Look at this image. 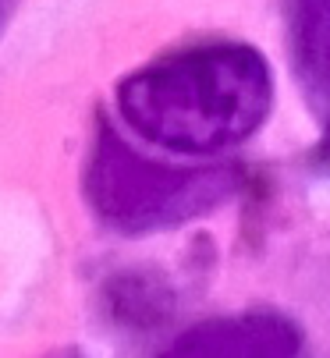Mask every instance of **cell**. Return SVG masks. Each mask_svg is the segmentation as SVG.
Here are the masks:
<instances>
[{"instance_id":"277c9868","label":"cell","mask_w":330,"mask_h":358,"mask_svg":"<svg viewBox=\"0 0 330 358\" xmlns=\"http://www.w3.org/2000/svg\"><path fill=\"white\" fill-rule=\"evenodd\" d=\"M284 22L298 89L319 121L316 152L330 164V0H284Z\"/></svg>"},{"instance_id":"6da1fadb","label":"cell","mask_w":330,"mask_h":358,"mask_svg":"<svg viewBox=\"0 0 330 358\" xmlns=\"http://www.w3.org/2000/svg\"><path fill=\"white\" fill-rule=\"evenodd\" d=\"M270 64L249 43L209 39L167 50L118 85V114L142 142L185 160H213L270 117Z\"/></svg>"},{"instance_id":"3957f363","label":"cell","mask_w":330,"mask_h":358,"mask_svg":"<svg viewBox=\"0 0 330 358\" xmlns=\"http://www.w3.org/2000/svg\"><path fill=\"white\" fill-rule=\"evenodd\" d=\"M156 358H305V341L277 313H235L185 330Z\"/></svg>"},{"instance_id":"7a4b0ae2","label":"cell","mask_w":330,"mask_h":358,"mask_svg":"<svg viewBox=\"0 0 330 358\" xmlns=\"http://www.w3.org/2000/svg\"><path fill=\"white\" fill-rule=\"evenodd\" d=\"M235 185L238 178L228 167H174L146 160L110 128H103V135L96 138L85 171V195L96 217L128 234L192 220L220 206L235 192Z\"/></svg>"},{"instance_id":"5b68a950","label":"cell","mask_w":330,"mask_h":358,"mask_svg":"<svg viewBox=\"0 0 330 358\" xmlns=\"http://www.w3.org/2000/svg\"><path fill=\"white\" fill-rule=\"evenodd\" d=\"M0 18H4V0H0Z\"/></svg>"}]
</instances>
